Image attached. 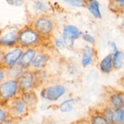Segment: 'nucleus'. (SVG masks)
Returning <instances> with one entry per match:
<instances>
[{"label": "nucleus", "mask_w": 124, "mask_h": 124, "mask_svg": "<svg viewBox=\"0 0 124 124\" xmlns=\"http://www.w3.org/2000/svg\"><path fill=\"white\" fill-rule=\"evenodd\" d=\"M18 46L23 48L35 47L42 38L32 27H24L18 31Z\"/></svg>", "instance_id": "nucleus-1"}, {"label": "nucleus", "mask_w": 124, "mask_h": 124, "mask_svg": "<svg viewBox=\"0 0 124 124\" xmlns=\"http://www.w3.org/2000/svg\"><path fill=\"white\" fill-rule=\"evenodd\" d=\"M20 94L16 80L6 79L0 84V104H6Z\"/></svg>", "instance_id": "nucleus-2"}, {"label": "nucleus", "mask_w": 124, "mask_h": 124, "mask_svg": "<svg viewBox=\"0 0 124 124\" xmlns=\"http://www.w3.org/2000/svg\"><path fill=\"white\" fill-rule=\"evenodd\" d=\"M32 27L41 37L47 38L53 33L54 25L51 18L43 15L37 18L34 21Z\"/></svg>", "instance_id": "nucleus-3"}, {"label": "nucleus", "mask_w": 124, "mask_h": 124, "mask_svg": "<svg viewBox=\"0 0 124 124\" xmlns=\"http://www.w3.org/2000/svg\"><path fill=\"white\" fill-rule=\"evenodd\" d=\"M66 87L63 85L56 84L42 88L40 96L44 99L55 102L59 99L66 93Z\"/></svg>", "instance_id": "nucleus-4"}, {"label": "nucleus", "mask_w": 124, "mask_h": 124, "mask_svg": "<svg viewBox=\"0 0 124 124\" xmlns=\"http://www.w3.org/2000/svg\"><path fill=\"white\" fill-rule=\"evenodd\" d=\"M20 93L31 90L34 88L35 78L32 70H24L16 80Z\"/></svg>", "instance_id": "nucleus-5"}, {"label": "nucleus", "mask_w": 124, "mask_h": 124, "mask_svg": "<svg viewBox=\"0 0 124 124\" xmlns=\"http://www.w3.org/2000/svg\"><path fill=\"white\" fill-rule=\"evenodd\" d=\"M82 33L76 26L74 25H66L64 27L62 32V39L66 47H72L75 41L81 35Z\"/></svg>", "instance_id": "nucleus-6"}, {"label": "nucleus", "mask_w": 124, "mask_h": 124, "mask_svg": "<svg viewBox=\"0 0 124 124\" xmlns=\"http://www.w3.org/2000/svg\"><path fill=\"white\" fill-rule=\"evenodd\" d=\"M23 52V47L17 46L12 48L10 51L4 52L3 61V67L7 68L15 64H17Z\"/></svg>", "instance_id": "nucleus-7"}, {"label": "nucleus", "mask_w": 124, "mask_h": 124, "mask_svg": "<svg viewBox=\"0 0 124 124\" xmlns=\"http://www.w3.org/2000/svg\"><path fill=\"white\" fill-rule=\"evenodd\" d=\"M18 33L16 31H10L6 33L0 38V47L13 48L18 46Z\"/></svg>", "instance_id": "nucleus-8"}, {"label": "nucleus", "mask_w": 124, "mask_h": 124, "mask_svg": "<svg viewBox=\"0 0 124 124\" xmlns=\"http://www.w3.org/2000/svg\"><path fill=\"white\" fill-rule=\"evenodd\" d=\"M36 55L37 49L35 47L27 48L24 51L18 63L23 68L24 70L30 69L31 63Z\"/></svg>", "instance_id": "nucleus-9"}, {"label": "nucleus", "mask_w": 124, "mask_h": 124, "mask_svg": "<svg viewBox=\"0 0 124 124\" xmlns=\"http://www.w3.org/2000/svg\"><path fill=\"white\" fill-rule=\"evenodd\" d=\"M9 111L16 115H21L26 112L27 107L21 101L20 96L15 97L6 103Z\"/></svg>", "instance_id": "nucleus-10"}, {"label": "nucleus", "mask_w": 124, "mask_h": 124, "mask_svg": "<svg viewBox=\"0 0 124 124\" xmlns=\"http://www.w3.org/2000/svg\"><path fill=\"white\" fill-rule=\"evenodd\" d=\"M20 97L27 108L35 107L39 102L37 94L32 89L20 93Z\"/></svg>", "instance_id": "nucleus-11"}, {"label": "nucleus", "mask_w": 124, "mask_h": 124, "mask_svg": "<svg viewBox=\"0 0 124 124\" xmlns=\"http://www.w3.org/2000/svg\"><path fill=\"white\" fill-rule=\"evenodd\" d=\"M49 59L50 57L47 54L40 52L35 55L31 66L34 70H43L47 65Z\"/></svg>", "instance_id": "nucleus-12"}, {"label": "nucleus", "mask_w": 124, "mask_h": 124, "mask_svg": "<svg viewBox=\"0 0 124 124\" xmlns=\"http://www.w3.org/2000/svg\"><path fill=\"white\" fill-rule=\"evenodd\" d=\"M85 6L86 7L90 14L95 18H102V14L100 9V4L97 0H85Z\"/></svg>", "instance_id": "nucleus-13"}, {"label": "nucleus", "mask_w": 124, "mask_h": 124, "mask_svg": "<svg viewBox=\"0 0 124 124\" xmlns=\"http://www.w3.org/2000/svg\"><path fill=\"white\" fill-rule=\"evenodd\" d=\"M6 69V79L17 80L24 70L18 63L8 67Z\"/></svg>", "instance_id": "nucleus-14"}, {"label": "nucleus", "mask_w": 124, "mask_h": 124, "mask_svg": "<svg viewBox=\"0 0 124 124\" xmlns=\"http://www.w3.org/2000/svg\"><path fill=\"white\" fill-rule=\"evenodd\" d=\"M109 102L111 107L118 108L124 105V94L120 92L116 91L112 93L109 97Z\"/></svg>", "instance_id": "nucleus-15"}, {"label": "nucleus", "mask_w": 124, "mask_h": 124, "mask_svg": "<svg viewBox=\"0 0 124 124\" xmlns=\"http://www.w3.org/2000/svg\"><path fill=\"white\" fill-rule=\"evenodd\" d=\"M94 58V51L90 46H86L82 51V63L84 67L89 66L93 63Z\"/></svg>", "instance_id": "nucleus-16"}, {"label": "nucleus", "mask_w": 124, "mask_h": 124, "mask_svg": "<svg viewBox=\"0 0 124 124\" xmlns=\"http://www.w3.org/2000/svg\"><path fill=\"white\" fill-rule=\"evenodd\" d=\"M100 70L101 72L105 74H109L113 71V62H112V54L106 55L99 64Z\"/></svg>", "instance_id": "nucleus-17"}, {"label": "nucleus", "mask_w": 124, "mask_h": 124, "mask_svg": "<svg viewBox=\"0 0 124 124\" xmlns=\"http://www.w3.org/2000/svg\"><path fill=\"white\" fill-rule=\"evenodd\" d=\"M110 122L113 124H124V105L114 109Z\"/></svg>", "instance_id": "nucleus-18"}, {"label": "nucleus", "mask_w": 124, "mask_h": 124, "mask_svg": "<svg viewBox=\"0 0 124 124\" xmlns=\"http://www.w3.org/2000/svg\"><path fill=\"white\" fill-rule=\"evenodd\" d=\"M112 62L113 68L119 70L122 67L124 63V53L122 51H117L112 54Z\"/></svg>", "instance_id": "nucleus-19"}, {"label": "nucleus", "mask_w": 124, "mask_h": 124, "mask_svg": "<svg viewBox=\"0 0 124 124\" xmlns=\"http://www.w3.org/2000/svg\"><path fill=\"white\" fill-rule=\"evenodd\" d=\"M78 101L77 99H70L60 103L59 106L60 109L63 113H68L70 112L73 109L74 107L77 103Z\"/></svg>", "instance_id": "nucleus-20"}, {"label": "nucleus", "mask_w": 124, "mask_h": 124, "mask_svg": "<svg viewBox=\"0 0 124 124\" xmlns=\"http://www.w3.org/2000/svg\"><path fill=\"white\" fill-rule=\"evenodd\" d=\"M33 71H34V78H35L34 87H39L45 82L47 77V74L44 70H33Z\"/></svg>", "instance_id": "nucleus-21"}, {"label": "nucleus", "mask_w": 124, "mask_h": 124, "mask_svg": "<svg viewBox=\"0 0 124 124\" xmlns=\"http://www.w3.org/2000/svg\"><path fill=\"white\" fill-rule=\"evenodd\" d=\"M8 111L7 105L0 104V124H3L6 122Z\"/></svg>", "instance_id": "nucleus-22"}, {"label": "nucleus", "mask_w": 124, "mask_h": 124, "mask_svg": "<svg viewBox=\"0 0 124 124\" xmlns=\"http://www.w3.org/2000/svg\"><path fill=\"white\" fill-rule=\"evenodd\" d=\"M92 124H109V121L104 116H95L92 120Z\"/></svg>", "instance_id": "nucleus-23"}, {"label": "nucleus", "mask_w": 124, "mask_h": 124, "mask_svg": "<svg viewBox=\"0 0 124 124\" xmlns=\"http://www.w3.org/2000/svg\"><path fill=\"white\" fill-rule=\"evenodd\" d=\"M67 4L74 7L81 8L84 7L85 4V0H63Z\"/></svg>", "instance_id": "nucleus-24"}, {"label": "nucleus", "mask_w": 124, "mask_h": 124, "mask_svg": "<svg viewBox=\"0 0 124 124\" xmlns=\"http://www.w3.org/2000/svg\"><path fill=\"white\" fill-rule=\"evenodd\" d=\"M34 8L37 10L42 12H45L47 10V6L45 3L41 1H36L34 4Z\"/></svg>", "instance_id": "nucleus-25"}, {"label": "nucleus", "mask_w": 124, "mask_h": 124, "mask_svg": "<svg viewBox=\"0 0 124 124\" xmlns=\"http://www.w3.org/2000/svg\"><path fill=\"white\" fill-rule=\"evenodd\" d=\"M81 35H82V39L88 43L94 44L96 42L95 38L90 34H87V33H83V34H81Z\"/></svg>", "instance_id": "nucleus-26"}, {"label": "nucleus", "mask_w": 124, "mask_h": 124, "mask_svg": "<svg viewBox=\"0 0 124 124\" xmlns=\"http://www.w3.org/2000/svg\"><path fill=\"white\" fill-rule=\"evenodd\" d=\"M54 43L57 49H63L65 47H66L63 40L62 39V37L61 38H57L55 40Z\"/></svg>", "instance_id": "nucleus-27"}, {"label": "nucleus", "mask_w": 124, "mask_h": 124, "mask_svg": "<svg viewBox=\"0 0 124 124\" xmlns=\"http://www.w3.org/2000/svg\"><path fill=\"white\" fill-rule=\"evenodd\" d=\"M6 79V69L3 67H0V84Z\"/></svg>", "instance_id": "nucleus-28"}, {"label": "nucleus", "mask_w": 124, "mask_h": 124, "mask_svg": "<svg viewBox=\"0 0 124 124\" xmlns=\"http://www.w3.org/2000/svg\"><path fill=\"white\" fill-rule=\"evenodd\" d=\"M9 4L20 6L24 3V0H6Z\"/></svg>", "instance_id": "nucleus-29"}, {"label": "nucleus", "mask_w": 124, "mask_h": 124, "mask_svg": "<svg viewBox=\"0 0 124 124\" xmlns=\"http://www.w3.org/2000/svg\"><path fill=\"white\" fill-rule=\"evenodd\" d=\"M4 52H5V51H4V49L0 47V67H3V61Z\"/></svg>", "instance_id": "nucleus-30"}, {"label": "nucleus", "mask_w": 124, "mask_h": 124, "mask_svg": "<svg viewBox=\"0 0 124 124\" xmlns=\"http://www.w3.org/2000/svg\"><path fill=\"white\" fill-rule=\"evenodd\" d=\"M109 46H110L111 48L112 49L113 52H116V51H118L117 47V46H116V44L114 42H113V41L109 42Z\"/></svg>", "instance_id": "nucleus-31"}, {"label": "nucleus", "mask_w": 124, "mask_h": 124, "mask_svg": "<svg viewBox=\"0 0 124 124\" xmlns=\"http://www.w3.org/2000/svg\"><path fill=\"white\" fill-rule=\"evenodd\" d=\"M112 1L115 2L117 4H119L120 5L124 6V0H112Z\"/></svg>", "instance_id": "nucleus-32"}, {"label": "nucleus", "mask_w": 124, "mask_h": 124, "mask_svg": "<svg viewBox=\"0 0 124 124\" xmlns=\"http://www.w3.org/2000/svg\"><path fill=\"white\" fill-rule=\"evenodd\" d=\"M3 124H10V122H4Z\"/></svg>", "instance_id": "nucleus-33"}, {"label": "nucleus", "mask_w": 124, "mask_h": 124, "mask_svg": "<svg viewBox=\"0 0 124 124\" xmlns=\"http://www.w3.org/2000/svg\"><path fill=\"white\" fill-rule=\"evenodd\" d=\"M122 83H123V86H124V79H123Z\"/></svg>", "instance_id": "nucleus-34"}, {"label": "nucleus", "mask_w": 124, "mask_h": 124, "mask_svg": "<svg viewBox=\"0 0 124 124\" xmlns=\"http://www.w3.org/2000/svg\"><path fill=\"white\" fill-rule=\"evenodd\" d=\"M1 31H0V38H1Z\"/></svg>", "instance_id": "nucleus-35"}, {"label": "nucleus", "mask_w": 124, "mask_h": 124, "mask_svg": "<svg viewBox=\"0 0 124 124\" xmlns=\"http://www.w3.org/2000/svg\"></svg>", "instance_id": "nucleus-36"}]
</instances>
